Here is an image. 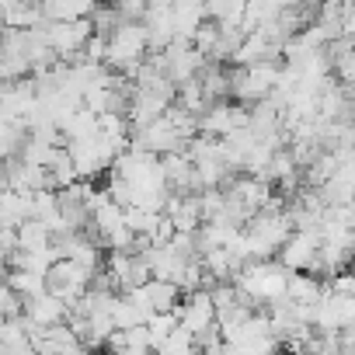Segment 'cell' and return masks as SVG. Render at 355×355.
I'll list each match as a JSON object with an SVG mask.
<instances>
[{
  "label": "cell",
  "instance_id": "obj_1",
  "mask_svg": "<svg viewBox=\"0 0 355 355\" xmlns=\"http://www.w3.org/2000/svg\"><path fill=\"white\" fill-rule=\"evenodd\" d=\"M234 286L241 289V296H248L258 310L286 300L289 289V268H282L275 258L272 261H248L241 265V272L234 275Z\"/></svg>",
  "mask_w": 355,
  "mask_h": 355
},
{
  "label": "cell",
  "instance_id": "obj_2",
  "mask_svg": "<svg viewBox=\"0 0 355 355\" xmlns=\"http://www.w3.org/2000/svg\"><path fill=\"white\" fill-rule=\"evenodd\" d=\"M150 56V35L143 21H122L112 35H108V53H105V67L129 77L136 73V67Z\"/></svg>",
  "mask_w": 355,
  "mask_h": 355
},
{
  "label": "cell",
  "instance_id": "obj_3",
  "mask_svg": "<svg viewBox=\"0 0 355 355\" xmlns=\"http://www.w3.org/2000/svg\"><path fill=\"white\" fill-rule=\"evenodd\" d=\"M282 63H251V67H230V101L258 105L275 94Z\"/></svg>",
  "mask_w": 355,
  "mask_h": 355
},
{
  "label": "cell",
  "instance_id": "obj_4",
  "mask_svg": "<svg viewBox=\"0 0 355 355\" xmlns=\"http://www.w3.org/2000/svg\"><path fill=\"white\" fill-rule=\"evenodd\" d=\"M67 150L73 157V167L80 174V182H94V178L108 174L112 164H115V157H119V146L108 143L101 132L98 136H87V139H73V143H67Z\"/></svg>",
  "mask_w": 355,
  "mask_h": 355
},
{
  "label": "cell",
  "instance_id": "obj_5",
  "mask_svg": "<svg viewBox=\"0 0 355 355\" xmlns=\"http://www.w3.org/2000/svg\"><path fill=\"white\" fill-rule=\"evenodd\" d=\"M42 35L49 42V49L56 53L60 63H77L87 39L94 35L91 18H77V21H42Z\"/></svg>",
  "mask_w": 355,
  "mask_h": 355
},
{
  "label": "cell",
  "instance_id": "obj_6",
  "mask_svg": "<svg viewBox=\"0 0 355 355\" xmlns=\"http://www.w3.org/2000/svg\"><path fill=\"white\" fill-rule=\"evenodd\" d=\"M153 60H157V67H160V73L174 84V87H182V84H189V80H196L199 73H202V67L209 63L192 42H171L167 49H160V53H153Z\"/></svg>",
  "mask_w": 355,
  "mask_h": 355
},
{
  "label": "cell",
  "instance_id": "obj_7",
  "mask_svg": "<svg viewBox=\"0 0 355 355\" xmlns=\"http://www.w3.org/2000/svg\"><path fill=\"white\" fill-rule=\"evenodd\" d=\"M91 272L87 268H80L77 261H70V258H60V261H53L49 265V272H46V289L53 293V296H60L67 306H73L87 289H91Z\"/></svg>",
  "mask_w": 355,
  "mask_h": 355
},
{
  "label": "cell",
  "instance_id": "obj_8",
  "mask_svg": "<svg viewBox=\"0 0 355 355\" xmlns=\"http://www.w3.org/2000/svg\"><path fill=\"white\" fill-rule=\"evenodd\" d=\"M248 122H251V108L227 98V101H213V105L199 115V132L216 136V139H227L230 132L248 129Z\"/></svg>",
  "mask_w": 355,
  "mask_h": 355
},
{
  "label": "cell",
  "instance_id": "obj_9",
  "mask_svg": "<svg viewBox=\"0 0 355 355\" xmlns=\"http://www.w3.org/2000/svg\"><path fill=\"white\" fill-rule=\"evenodd\" d=\"M223 192H227V199H234L248 216H254V213L268 209V206H272V199H275L272 182H265V178H258V174H244V171L230 178V182L223 185Z\"/></svg>",
  "mask_w": 355,
  "mask_h": 355
},
{
  "label": "cell",
  "instance_id": "obj_10",
  "mask_svg": "<svg viewBox=\"0 0 355 355\" xmlns=\"http://www.w3.org/2000/svg\"><path fill=\"white\" fill-rule=\"evenodd\" d=\"M320 251V230H293L289 241L279 248L275 261L289 272H313Z\"/></svg>",
  "mask_w": 355,
  "mask_h": 355
},
{
  "label": "cell",
  "instance_id": "obj_11",
  "mask_svg": "<svg viewBox=\"0 0 355 355\" xmlns=\"http://www.w3.org/2000/svg\"><path fill=\"white\" fill-rule=\"evenodd\" d=\"M174 317H178V327H185L192 338L202 334V331H209L216 324V303H213L209 289L185 293L182 303H178V310H174Z\"/></svg>",
  "mask_w": 355,
  "mask_h": 355
},
{
  "label": "cell",
  "instance_id": "obj_12",
  "mask_svg": "<svg viewBox=\"0 0 355 355\" xmlns=\"http://www.w3.org/2000/svg\"><path fill=\"white\" fill-rule=\"evenodd\" d=\"M160 167H164V182H167V192L171 196H192L199 192V178H196V164L189 160V153H164L160 157Z\"/></svg>",
  "mask_w": 355,
  "mask_h": 355
},
{
  "label": "cell",
  "instance_id": "obj_13",
  "mask_svg": "<svg viewBox=\"0 0 355 355\" xmlns=\"http://www.w3.org/2000/svg\"><path fill=\"white\" fill-rule=\"evenodd\" d=\"M171 21H174V42H192L199 25L209 21L206 0H171Z\"/></svg>",
  "mask_w": 355,
  "mask_h": 355
},
{
  "label": "cell",
  "instance_id": "obj_14",
  "mask_svg": "<svg viewBox=\"0 0 355 355\" xmlns=\"http://www.w3.org/2000/svg\"><path fill=\"white\" fill-rule=\"evenodd\" d=\"M25 320L35 324V327H56V324H67L70 320V306L46 289V293L25 300Z\"/></svg>",
  "mask_w": 355,
  "mask_h": 355
},
{
  "label": "cell",
  "instance_id": "obj_15",
  "mask_svg": "<svg viewBox=\"0 0 355 355\" xmlns=\"http://www.w3.org/2000/svg\"><path fill=\"white\" fill-rule=\"evenodd\" d=\"M324 293H327V279H320L313 272H289V289H286V300L289 303L317 306Z\"/></svg>",
  "mask_w": 355,
  "mask_h": 355
},
{
  "label": "cell",
  "instance_id": "obj_16",
  "mask_svg": "<svg viewBox=\"0 0 355 355\" xmlns=\"http://www.w3.org/2000/svg\"><path fill=\"white\" fill-rule=\"evenodd\" d=\"M42 21H46L42 8L32 4V0H4V8H0V25H4V28L28 32V28H39Z\"/></svg>",
  "mask_w": 355,
  "mask_h": 355
},
{
  "label": "cell",
  "instance_id": "obj_17",
  "mask_svg": "<svg viewBox=\"0 0 355 355\" xmlns=\"http://www.w3.org/2000/svg\"><path fill=\"white\" fill-rule=\"evenodd\" d=\"M25 143H28V122L25 119H11V115H0V160L21 157Z\"/></svg>",
  "mask_w": 355,
  "mask_h": 355
},
{
  "label": "cell",
  "instance_id": "obj_18",
  "mask_svg": "<svg viewBox=\"0 0 355 355\" xmlns=\"http://www.w3.org/2000/svg\"><path fill=\"white\" fill-rule=\"evenodd\" d=\"M244 8H248V0H206V15L220 28H241L244 25Z\"/></svg>",
  "mask_w": 355,
  "mask_h": 355
},
{
  "label": "cell",
  "instance_id": "obj_19",
  "mask_svg": "<svg viewBox=\"0 0 355 355\" xmlns=\"http://www.w3.org/2000/svg\"><path fill=\"white\" fill-rule=\"evenodd\" d=\"M15 234H18V251H49L53 248V234L39 220H25Z\"/></svg>",
  "mask_w": 355,
  "mask_h": 355
},
{
  "label": "cell",
  "instance_id": "obj_20",
  "mask_svg": "<svg viewBox=\"0 0 355 355\" xmlns=\"http://www.w3.org/2000/svg\"><path fill=\"white\" fill-rule=\"evenodd\" d=\"M160 220H164V213H160V209L125 206V227H129V230H132L136 237H150V241H153V234H157Z\"/></svg>",
  "mask_w": 355,
  "mask_h": 355
},
{
  "label": "cell",
  "instance_id": "obj_21",
  "mask_svg": "<svg viewBox=\"0 0 355 355\" xmlns=\"http://www.w3.org/2000/svg\"><path fill=\"white\" fill-rule=\"evenodd\" d=\"M8 282H11V289L21 296V300H32V296H39V293H46V275H39V272H25V268H11L8 275H4Z\"/></svg>",
  "mask_w": 355,
  "mask_h": 355
},
{
  "label": "cell",
  "instance_id": "obj_22",
  "mask_svg": "<svg viewBox=\"0 0 355 355\" xmlns=\"http://www.w3.org/2000/svg\"><path fill=\"white\" fill-rule=\"evenodd\" d=\"M157 355H196V338H192L185 327H174V331L157 345Z\"/></svg>",
  "mask_w": 355,
  "mask_h": 355
},
{
  "label": "cell",
  "instance_id": "obj_23",
  "mask_svg": "<svg viewBox=\"0 0 355 355\" xmlns=\"http://www.w3.org/2000/svg\"><path fill=\"white\" fill-rule=\"evenodd\" d=\"M25 313V300L11 289V282L0 275V320H15Z\"/></svg>",
  "mask_w": 355,
  "mask_h": 355
},
{
  "label": "cell",
  "instance_id": "obj_24",
  "mask_svg": "<svg viewBox=\"0 0 355 355\" xmlns=\"http://www.w3.org/2000/svg\"><path fill=\"white\" fill-rule=\"evenodd\" d=\"M122 341H125V348H132V352H157V341H153V334H150L146 324L125 327V331H122ZM125 348H122V352H125Z\"/></svg>",
  "mask_w": 355,
  "mask_h": 355
},
{
  "label": "cell",
  "instance_id": "obj_25",
  "mask_svg": "<svg viewBox=\"0 0 355 355\" xmlns=\"http://www.w3.org/2000/svg\"><path fill=\"white\" fill-rule=\"evenodd\" d=\"M216 39H220V25H216V21H206V25H199V32L192 35V46L209 60L213 49H216Z\"/></svg>",
  "mask_w": 355,
  "mask_h": 355
},
{
  "label": "cell",
  "instance_id": "obj_26",
  "mask_svg": "<svg viewBox=\"0 0 355 355\" xmlns=\"http://www.w3.org/2000/svg\"><path fill=\"white\" fill-rule=\"evenodd\" d=\"M146 327H150L153 341L160 345V341H164V338L178 327V317H174V313H150V317H146Z\"/></svg>",
  "mask_w": 355,
  "mask_h": 355
},
{
  "label": "cell",
  "instance_id": "obj_27",
  "mask_svg": "<svg viewBox=\"0 0 355 355\" xmlns=\"http://www.w3.org/2000/svg\"><path fill=\"white\" fill-rule=\"evenodd\" d=\"M327 289L338 293V296H345V300H355V272L352 268L338 272L334 279H327Z\"/></svg>",
  "mask_w": 355,
  "mask_h": 355
},
{
  "label": "cell",
  "instance_id": "obj_28",
  "mask_svg": "<svg viewBox=\"0 0 355 355\" xmlns=\"http://www.w3.org/2000/svg\"><path fill=\"white\" fill-rule=\"evenodd\" d=\"M119 355H157V352H132V348H125V352H119Z\"/></svg>",
  "mask_w": 355,
  "mask_h": 355
},
{
  "label": "cell",
  "instance_id": "obj_29",
  "mask_svg": "<svg viewBox=\"0 0 355 355\" xmlns=\"http://www.w3.org/2000/svg\"><path fill=\"white\" fill-rule=\"evenodd\" d=\"M196 355H223V352H196Z\"/></svg>",
  "mask_w": 355,
  "mask_h": 355
},
{
  "label": "cell",
  "instance_id": "obj_30",
  "mask_svg": "<svg viewBox=\"0 0 355 355\" xmlns=\"http://www.w3.org/2000/svg\"><path fill=\"white\" fill-rule=\"evenodd\" d=\"M348 268H352V272H355V258H352V265H348Z\"/></svg>",
  "mask_w": 355,
  "mask_h": 355
}]
</instances>
